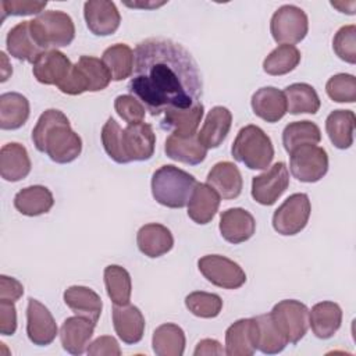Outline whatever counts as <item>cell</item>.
<instances>
[{"mask_svg": "<svg viewBox=\"0 0 356 356\" xmlns=\"http://www.w3.org/2000/svg\"><path fill=\"white\" fill-rule=\"evenodd\" d=\"M134 56L128 90L153 117L200 103L202 75L182 44L171 39L149 38L136 44Z\"/></svg>", "mask_w": 356, "mask_h": 356, "instance_id": "cell-1", "label": "cell"}, {"mask_svg": "<svg viewBox=\"0 0 356 356\" xmlns=\"http://www.w3.org/2000/svg\"><path fill=\"white\" fill-rule=\"evenodd\" d=\"M32 142L36 150L46 153L58 164L74 161L82 152L81 136L71 128L67 115L57 108H49L40 114L32 129Z\"/></svg>", "mask_w": 356, "mask_h": 356, "instance_id": "cell-2", "label": "cell"}, {"mask_svg": "<svg viewBox=\"0 0 356 356\" xmlns=\"http://www.w3.org/2000/svg\"><path fill=\"white\" fill-rule=\"evenodd\" d=\"M197 181L171 164L161 165L152 175V195L157 203L170 209H182L188 204Z\"/></svg>", "mask_w": 356, "mask_h": 356, "instance_id": "cell-3", "label": "cell"}, {"mask_svg": "<svg viewBox=\"0 0 356 356\" xmlns=\"http://www.w3.org/2000/svg\"><path fill=\"white\" fill-rule=\"evenodd\" d=\"M231 153L236 161L249 170H267L274 159V146L260 127L250 124L239 129Z\"/></svg>", "mask_w": 356, "mask_h": 356, "instance_id": "cell-4", "label": "cell"}, {"mask_svg": "<svg viewBox=\"0 0 356 356\" xmlns=\"http://www.w3.org/2000/svg\"><path fill=\"white\" fill-rule=\"evenodd\" d=\"M29 26L38 44L46 51L68 46L75 38L72 18L58 10H49L29 21Z\"/></svg>", "mask_w": 356, "mask_h": 356, "instance_id": "cell-5", "label": "cell"}, {"mask_svg": "<svg viewBox=\"0 0 356 356\" xmlns=\"http://www.w3.org/2000/svg\"><path fill=\"white\" fill-rule=\"evenodd\" d=\"M309 31V19L306 13L293 6L285 4L274 11L270 21V32L273 39L281 44H295L302 42Z\"/></svg>", "mask_w": 356, "mask_h": 356, "instance_id": "cell-6", "label": "cell"}, {"mask_svg": "<svg viewBox=\"0 0 356 356\" xmlns=\"http://www.w3.org/2000/svg\"><path fill=\"white\" fill-rule=\"evenodd\" d=\"M270 316L288 343H298L307 332L309 309L299 300L285 299L278 302L274 305Z\"/></svg>", "mask_w": 356, "mask_h": 356, "instance_id": "cell-7", "label": "cell"}, {"mask_svg": "<svg viewBox=\"0 0 356 356\" xmlns=\"http://www.w3.org/2000/svg\"><path fill=\"white\" fill-rule=\"evenodd\" d=\"M289 170L300 182H317L328 171V154L317 145H302L289 152Z\"/></svg>", "mask_w": 356, "mask_h": 356, "instance_id": "cell-8", "label": "cell"}, {"mask_svg": "<svg viewBox=\"0 0 356 356\" xmlns=\"http://www.w3.org/2000/svg\"><path fill=\"white\" fill-rule=\"evenodd\" d=\"M312 204L306 193H293L273 214V228L285 236L296 235L307 225Z\"/></svg>", "mask_w": 356, "mask_h": 356, "instance_id": "cell-9", "label": "cell"}, {"mask_svg": "<svg viewBox=\"0 0 356 356\" xmlns=\"http://www.w3.org/2000/svg\"><path fill=\"white\" fill-rule=\"evenodd\" d=\"M197 268L213 285L224 289H238L246 282V274L234 260L221 254H207L199 259Z\"/></svg>", "mask_w": 356, "mask_h": 356, "instance_id": "cell-10", "label": "cell"}, {"mask_svg": "<svg viewBox=\"0 0 356 356\" xmlns=\"http://www.w3.org/2000/svg\"><path fill=\"white\" fill-rule=\"evenodd\" d=\"M289 185V171L284 161L273 164L252 179V197L263 206L274 204Z\"/></svg>", "mask_w": 356, "mask_h": 356, "instance_id": "cell-11", "label": "cell"}, {"mask_svg": "<svg viewBox=\"0 0 356 356\" xmlns=\"http://www.w3.org/2000/svg\"><path fill=\"white\" fill-rule=\"evenodd\" d=\"M57 324L50 310L33 298H28L26 334L29 341L38 346L50 345L57 335Z\"/></svg>", "mask_w": 356, "mask_h": 356, "instance_id": "cell-12", "label": "cell"}, {"mask_svg": "<svg viewBox=\"0 0 356 356\" xmlns=\"http://www.w3.org/2000/svg\"><path fill=\"white\" fill-rule=\"evenodd\" d=\"M156 135L150 124L143 121L128 124L122 131V150L127 163L146 161L154 153Z\"/></svg>", "mask_w": 356, "mask_h": 356, "instance_id": "cell-13", "label": "cell"}, {"mask_svg": "<svg viewBox=\"0 0 356 356\" xmlns=\"http://www.w3.org/2000/svg\"><path fill=\"white\" fill-rule=\"evenodd\" d=\"M83 17L88 29L96 36L113 35L121 22L117 6L108 0H89L83 4Z\"/></svg>", "mask_w": 356, "mask_h": 356, "instance_id": "cell-14", "label": "cell"}, {"mask_svg": "<svg viewBox=\"0 0 356 356\" xmlns=\"http://www.w3.org/2000/svg\"><path fill=\"white\" fill-rule=\"evenodd\" d=\"M257 350V325L254 317L241 318L225 331V355L252 356Z\"/></svg>", "mask_w": 356, "mask_h": 356, "instance_id": "cell-15", "label": "cell"}, {"mask_svg": "<svg viewBox=\"0 0 356 356\" xmlns=\"http://www.w3.org/2000/svg\"><path fill=\"white\" fill-rule=\"evenodd\" d=\"M32 65V72L38 82L56 86L65 79L72 68L70 58L57 49L43 51Z\"/></svg>", "mask_w": 356, "mask_h": 356, "instance_id": "cell-16", "label": "cell"}, {"mask_svg": "<svg viewBox=\"0 0 356 356\" xmlns=\"http://www.w3.org/2000/svg\"><path fill=\"white\" fill-rule=\"evenodd\" d=\"M220 234L229 243H242L250 239L256 231L254 217L245 209L234 207L221 213Z\"/></svg>", "mask_w": 356, "mask_h": 356, "instance_id": "cell-17", "label": "cell"}, {"mask_svg": "<svg viewBox=\"0 0 356 356\" xmlns=\"http://www.w3.org/2000/svg\"><path fill=\"white\" fill-rule=\"evenodd\" d=\"M113 325L118 338L127 345L138 343L143 338L145 317L139 307L131 303L114 305Z\"/></svg>", "mask_w": 356, "mask_h": 356, "instance_id": "cell-18", "label": "cell"}, {"mask_svg": "<svg viewBox=\"0 0 356 356\" xmlns=\"http://www.w3.org/2000/svg\"><path fill=\"white\" fill-rule=\"evenodd\" d=\"M164 152L171 160L196 165L207 156V147L200 142L197 132L191 135L171 134L164 143Z\"/></svg>", "mask_w": 356, "mask_h": 356, "instance_id": "cell-19", "label": "cell"}, {"mask_svg": "<svg viewBox=\"0 0 356 356\" xmlns=\"http://www.w3.org/2000/svg\"><path fill=\"white\" fill-rule=\"evenodd\" d=\"M95 325L93 321L76 314L65 318L60 328V341L64 350L71 355H82L86 352L93 337Z\"/></svg>", "mask_w": 356, "mask_h": 356, "instance_id": "cell-20", "label": "cell"}, {"mask_svg": "<svg viewBox=\"0 0 356 356\" xmlns=\"http://www.w3.org/2000/svg\"><path fill=\"white\" fill-rule=\"evenodd\" d=\"M206 184L222 199H236L243 188V179L238 167L231 161H220L211 167Z\"/></svg>", "mask_w": 356, "mask_h": 356, "instance_id": "cell-21", "label": "cell"}, {"mask_svg": "<svg viewBox=\"0 0 356 356\" xmlns=\"http://www.w3.org/2000/svg\"><path fill=\"white\" fill-rule=\"evenodd\" d=\"M6 46L14 58L32 64L44 51L33 38L29 21H22L8 31Z\"/></svg>", "mask_w": 356, "mask_h": 356, "instance_id": "cell-22", "label": "cell"}, {"mask_svg": "<svg viewBox=\"0 0 356 356\" xmlns=\"http://www.w3.org/2000/svg\"><path fill=\"white\" fill-rule=\"evenodd\" d=\"M136 245L145 256L156 259L172 249L174 238L165 225L150 222L139 228L136 234Z\"/></svg>", "mask_w": 356, "mask_h": 356, "instance_id": "cell-23", "label": "cell"}, {"mask_svg": "<svg viewBox=\"0 0 356 356\" xmlns=\"http://www.w3.org/2000/svg\"><path fill=\"white\" fill-rule=\"evenodd\" d=\"M253 113L266 122H278L286 114V99L282 90L264 86L252 95Z\"/></svg>", "mask_w": 356, "mask_h": 356, "instance_id": "cell-24", "label": "cell"}, {"mask_svg": "<svg viewBox=\"0 0 356 356\" xmlns=\"http://www.w3.org/2000/svg\"><path fill=\"white\" fill-rule=\"evenodd\" d=\"M31 172V159L24 145L10 142L0 150V175L4 181L17 182Z\"/></svg>", "mask_w": 356, "mask_h": 356, "instance_id": "cell-25", "label": "cell"}, {"mask_svg": "<svg viewBox=\"0 0 356 356\" xmlns=\"http://www.w3.org/2000/svg\"><path fill=\"white\" fill-rule=\"evenodd\" d=\"M63 299L74 314L85 317L95 324L97 323L102 314L103 302L93 289L82 285H72L64 291Z\"/></svg>", "mask_w": 356, "mask_h": 356, "instance_id": "cell-26", "label": "cell"}, {"mask_svg": "<svg viewBox=\"0 0 356 356\" xmlns=\"http://www.w3.org/2000/svg\"><path fill=\"white\" fill-rule=\"evenodd\" d=\"M342 323V310L338 303L324 300L316 303L309 310V325L313 334L320 339H328L339 330Z\"/></svg>", "mask_w": 356, "mask_h": 356, "instance_id": "cell-27", "label": "cell"}, {"mask_svg": "<svg viewBox=\"0 0 356 356\" xmlns=\"http://www.w3.org/2000/svg\"><path fill=\"white\" fill-rule=\"evenodd\" d=\"M232 124V114L227 107L216 106L213 107L203 122V127L197 132L200 142L207 149L218 147L227 138Z\"/></svg>", "mask_w": 356, "mask_h": 356, "instance_id": "cell-28", "label": "cell"}, {"mask_svg": "<svg viewBox=\"0 0 356 356\" xmlns=\"http://www.w3.org/2000/svg\"><path fill=\"white\" fill-rule=\"evenodd\" d=\"M188 216L196 224L210 222L220 207V195L207 184H196L188 202Z\"/></svg>", "mask_w": 356, "mask_h": 356, "instance_id": "cell-29", "label": "cell"}, {"mask_svg": "<svg viewBox=\"0 0 356 356\" xmlns=\"http://www.w3.org/2000/svg\"><path fill=\"white\" fill-rule=\"evenodd\" d=\"M54 204L53 193L43 185H32L21 189L14 196V207L24 216L36 217L46 214Z\"/></svg>", "mask_w": 356, "mask_h": 356, "instance_id": "cell-30", "label": "cell"}, {"mask_svg": "<svg viewBox=\"0 0 356 356\" xmlns=\"http://www.w3.org/2000/svg\"><path fill=\"white\" fill-rule=\"evenodd\" d=\"M203 113H204V107L202 103H196L189 108L170 110L163 114L160 127L177 135L196 134V129L202 121Z\"/></svg>", "mask_w": 356, "mask_h": 356, "instance_id": "cell-31", "label": "cell"}, {"mask_svg": "<svg viewBox=\"0 0 356 356\" xmlns=\"http://www.w3.org/2000/svg\"><path fill=\"white\" fill-rule=\"evenodd\" d=\"M29 117V100L18 92L0 96V128L10 131L21 128Z\"/></svg>", "mask_w": 356, "mask_h": 356, "instance_id": "cell-32", "label": "cell"}, {"mask_svg": "<svg viewBox=\"0 0 356 356\" xmlns=\"http://www.w3.org/2000/svg\"><path fill=\"white\" fill-rule=\"evenodd\" d=\"M356 117L352 110H334L325 120V131L337 149H349L353 143Z\"/></svg>", "mask_w": 356, "mask_h": 356, "instance_id": "cell-33", "label": "cell"}, {"mask_svg": "<svg viewBox=\"0 0 356 356\" xmlns=\"http://www.w3.org/2000/svg\"><path fill=\"white\" fill-rule=\"evenodd\" d=\"M184 330L172 323L159 325L152 338L153 352L157 356H181L185 350Z\"/></svg>", "mask_w": 356, "mask_h": 356, "instance_id": "cell-34", "label": "cell"}, {"mask_svg": "<svg viewBox=\"0 0 356 356\" xmlns=\"http://www.w3.org/2000/svg\"><path fill=\"white\" fill-rule=\"evenodd\" d=\"M284 95L286 99V113L316 114L320 110V97L309 83H292L284 89Z\"/></svg>", "mask_w": 356, "mask_h": 356, "instance_id": "cell-35", "label": "cell"}, {"mask_svg": "<svg viewBox=\"0 0 356 356\" xmlns=\"http://www.w3.org/2000/svg\"><path fill=\"white\" fill-rule=\"evenodd\" d=\"M102 61L107 67L113 81H122L132 75L134 50L127 43H115L103 51Z\"/></svg>", "mask_w": 356, "mask_h": 356, "instance_id": "cell-36", "label": "cell"}, {"mask_svg": "<svg viewBox=\"0 0 356 356\" xmlns=\"http://www.w3.org/2000/svg\"><path fill=\"white\" fill-rule=\"evenodd\" d=\"M103 277L106 291L111 302L118 306L129 303L132 292V281L129 273L118 264H110L104 268Z\"/></svg>", "mask_w": 356, "mask_h": 356, "instance_id": "cell-37", "label": "cell"}, {"mask_svg": "<svg viewBox=\"0 0 356 356\" xmlns=\"http://www.w3.org/2000/svg\"><path fill=\"white\" fill-rule=\"evenodd\" d=\"M321 140L320 128L307 120L289 122L282 131V145L284 149L289 153L295 147L302 145H317Z\"/></svg>", "mask_w": 356, "mask_h": 356, "instance_id": "cell-38", "label": "cell"}, {"mask_svg": "<svg viewBox=\"0 0 356 356\" xmlns=\"http://www.w3.org/2000/svg\"><path fill=\"white\" fill-rule=\"evenodd\" d=\"M257 325V349L264 355H275L285 349L288 341L274 324L270 313L254 317Z\"/></svg>", "mask_w": 356, "mask_h": 356, "instance_id": "cell-39", "label": "cell"}, {"mask_svg": "<svg viewBox=\"0 0 356 356\" xmlns=\"http://www.w3.org/2000/svg\"><path fill=\"white\" fill-rule=\"evenodd\" d=\"M74 65L85 81L88 92H99L108 86L111 75L100 58L92 56H81Z\"/></svg>", "mask_w": 356, "mask_h": 356, "instance_id": "cell-40", "label": "cell"}, {"mask_svg": "<svg viewBox=\"0 0 356 356\" xmlns=\"http://www.w3.org/2000/svg\"><path fill=\"white\" fill-rule=\"evenodd\" d=\"M300 63V51L293 44L277 46L263 61V70L273 76L285 75L293 71Z\"/></svg>", "mask_w": 356, "mask_h": 356, "instance_id": "cell-41", "label": "cell"}, {"mask_svg": "<svg viewBox=\"0 0 356 356\" xmlns=\"http://www.w3.org/2000/svg\"><path fill=\"white\" fill-rule=\"evenodd\" d=\"M185 306L196 317L214 318L222 309V299L217 293L195 291L185 298Z\"/></svg>", "mask_w": 356, "mask_h": 356, "instance_id": "cell-42", "label": "cell"}, {"mask_svg": "<svg viewBox=\"0 0 356 356\" xmlns=\"http://www.w3.org/2000/svg\"><path fill=\"white\" fill-rule=\"evenodd\" d=\"M122 128L118 122L108 117L102 128V143L107 156L118 164H127V159L122 150Z\"/></svg>", "mask_w": 356, "mask_h": 356, "instance_id": "cell-43", "label": "cell"}, {"mask_svg": "<svg viewBox=\"0 0 356 356\" xmlns=\"http://www.w3.org/2000/svg\"><path fill=\"white\" fill-rule=\"evenodd\" d=\"M325 92L337 103H353L356 100V78L343 72L332 75L325 83Z\"/></svg>", "mask_w": 356, "mask_h": 356, "instance_id": "cell-44", "label": "cell"}, {"mask_svg": "<svg viewBox=\"0 0 356 356\" xmlns=\"http://www.w3.org/2000/svg\"><path fill=\"white\" fill-rule=\"evenodd\" d=\"M335 54L345 63H356V26L345 25L338 29L332 40Z\"/></svg>", "mask_w": 356, "mask_h": 356, "instance_id": "cell-45", "label": "cell"}, {"mask_svg": "<svg viewBox=\"0 0 356 356\" xmlns=\"http://www.w3.org/2000/svg\"><path fill=\"white\" fill-rule=\"evenodd\" d=\"M117 114L128 124L140 122L145 118L143 104L132 95H120L114 100Z\"/></svg>", "mask_w": 356, "mask_h": 356, "instance_id": "cell-46", "label": "cell"}, {"mask_svg": "<svg viewBox=\"0 0 356 356\" xmlns=\"http://www.w3.org/2000/svg\"><path fill=\"white\" fill-rule=\"evenodd\" d=\"M47 6L46 1H25V0H3L0 3L1 7V21L7 15H33V14H42L44 7Z\"/></svg>", "mask_w": 356, "mask_h": 356, "instance_id": "cell-47", "label": "cell"}, {"mask_svg": "<svg viewBox=\"0 0 356 356\" xmlns=\"http://www.w3.org/2000/svg\"><path fill=\"white\" fill-rule=\"evenodd\" d=\"M86 353L90 356H120L121 348L114 337L103 335L89 343Z\"/></svg>", "mask_w": 356, "mask_h": 356, "instance_id": "cell-48", "label": "cell"}, {"mask_svg": "<svg viewBox=\"0 0 356 356\" xmlns=\"http://www.w3.org/2000/svg\"><path fill=\"white\" fill-rule=\"evenodd\" d=\"M17 330V310L14 302L0 300V332L13 335Z\"/></svg>", "mask_w": 356, "mask_h": 356, "instance_id": "cell-49", "label": "cell"}, {"mask_svg": "<svg viewBox=\"0 0 356 356\" xmlns=\"http://www.w3.org/2000/svg\"><path fill=\"white\" fill-rule=\"evenodd\" d=\"M24 295L22 284L8 275H0V300L17 302Z\"/></svg>", "mask_w": 356, "mask_h": 356, "instance_id": "cell-50", "label": "cell"}, {"mask_svg": "<svg viewBox=\"0 0 356 356\" xmlns=\"http://www.w3.org/2000/svg\"><path fill=\"white\" fill-rule=\"evenodd\" d=\"M225 349L221 346V343L216 339H202L197 342L196 349L193 352L195 356H200V355H224Z\"/></svg>", "mask_w": 356, "mask_h": 356, "instance_id": "cell-51", "label": "cell"}, {"mask_svg": "<svg viewBox=\"0 0 356 356\" xmlns=\"http://www.w3.org/2000/svg\"><path fill=\"white\" fill-rule=\"evenodd\" d=\"M164 3H127L128 7H145V8H149V7H159V6H163Z\"/></svg>", "mask_w": 356, "mask_h": 356, "instance_id": "cell-52", "label": "cell"}]
</instances>
